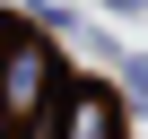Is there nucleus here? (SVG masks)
<instances>
[{"label": "nucleus", "instance_id": "2", "mask_svg": "<svg viewBox=\"0 0 148 139\" xmlns=\"http://www.w3.org/2000/svg\"><path fill=\"white\" fill-rule=\"evenodd\" d=\"M113 130H122L113 96H96V87H79V96H70V113H61V139H113Z\"/></svg>", "mask_w": 148, "mask_h": 139}, {"label": "nucleus", "instance_id": "1", "mask_svg": "<svg viewBox=\"0 0 148 139\" xmlns=\"http://www.w3.org/2000/svg\"><path fill=\"white\" fill-rule=\"evenodd\" d=\"M44 96H52V52L44 44H9V61H0V113L9 122H35Z\"/></svg>", "mask_w": 148, "mask_h": 139}]
</instances>
